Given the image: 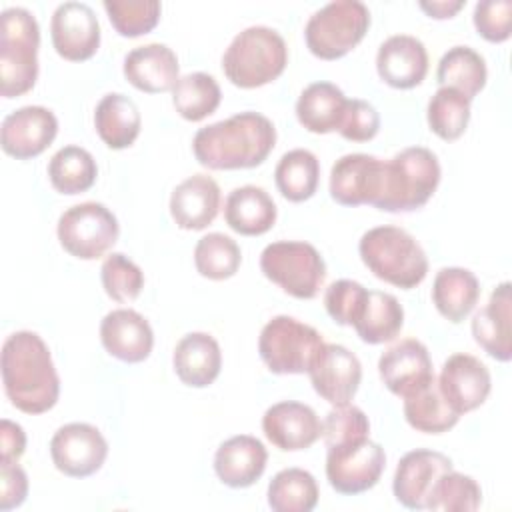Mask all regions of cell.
Instances as JSON below:
<instances>
[{
  "instance_id": "11",
  "label": "cell",
  "mask_w": 512,
  "mask_h": 512,
  "mask_svg": "<svg viewBox=\"0 0 512 512\" xmlns=\"http://www.w3.org/2000/svg\"><path fill=\"white\" fill-rule=\"evenodd\" d=\"M386 454L370 438L354 444L328 448L326 478L338 494L354 496L374 488L384 472Z\"/></svg>"
},
{
  "instance_id": "18",
  "label": "cell",
  "mask_w": 512,
  "mask_h": 512,
  "mask_svg": "<svg viewBox=\"0 0 512 512\" xmlns=\"http://www.w3.org/2000/svg\"><path fill=\"white\" fill-rule=\"evenodd\" d=\"M384 160L370 154H346L330 170V196L342 206L372 204L380 196Z\"/></svg>"
},
{
  "instance_id": "7",
  "label": "cell",
  "mask_w": 512,
  "mask_h": 512,
  "mask_svg": "<svg viewBox=\"0 0 512 512\" xmlns=\"http://www.w3.org/2000/svg\"><path fill=\"white\" fill-rule=\"evenodd\" d=\"M370 26V10L360 0H336L316 10L304 28L308 50L320 60H338L360 44Z\"/></svg>"
},
{
  "instance_id": "45",
  "label": "cell",
  "mask_w": 512,
  "mask_h": 512,
  "mask_svg": "<svg viewBox=\"0 0 512 512\" xmlns=\"http://www.w3.org/2000/svg\"><path fill=\"white\" fill-rule=\"evenodd\" d=\"M368 298V290L354 280L342 278L332 282L324 294V306L328 316L340 326H354L360 318L364 304Z\"/></svg>"
},
{
  "instance_id": "4",
  "label": "cell",
  "mask_w": 512,
  "mask_h": 512,
  "mask_svg": "<svg viewBox=\"0 0 512 512\" xmlns=\"http://www.w3.org/2000/svg\"><path fill=\"white\" fill-rule=\"evenodd\" d=\"M440 162L424 146L400 150L384 162L380 196L374 202L384 212H412L422 208L440 184Z\"/></svg>"
},
{
  "instance_id": "35",
  "label": "cell",
  "mask_w": 512,
  "mask_h": 512,
  "mask_svg": "<svg viewBox=\"0 0 512 512\" xmlns=\"http://www.w3.org/2000/svg\"><path fill=\"white\" fill-rule=\"evenodd\" d=\"M98 166L94 156L80 146L60 148L48 162V178L60 194H80L94 186Z\"/></svg>"
},
{
  "instance_id": "21",
  "label": "cell",
  "mask_w": 512,
  "mask_h": 512,
  "mask_svg": "<svg viewBox=\"0 0 512 512\" xmlns=\"http://www.w3.org/2000/svg\"><path fill=\"white\" fill-rule=\"evenodd\" d=\"M376 70L382 82L392 88H414L422 84L428 74V52L416 36L394 34L380 44Z\"/></svg>"
},
{
  "instance_id": "24",
  "label": "cell",
  "mask_w": 512,
  "mask_h": 512,
  "mask_svg": "<svg viewBox=\"0 0 512 512\" xmlns=\"http://www.w3.org/2000/svg\"><path fill=\"white\" fill-rule=\"evenodd\" d=\"M220 202L216 180L208 174H194L172 190L170 214L182 230H204L216 220Z\"/></svg>"
},
{
  "instance_id": "46",
  "label": "cell",
  "mask_w": 512,
  "mask_h": 512,
  "mask_svg": "<svg viewBox=\"0 0 512 512\" xmlns=\"http://www.w3.org/2000/svg\"><path fill=\"white\" fill-rule=\"evenodd\" d=\"M474 26L488 42H504L512 30V2L510 0H484L474 6Z\"/></svg>"
},
{
  "instance_id": "17",
  "label": "cell",
  "mask_w": 512,
  "mask_h": 512,
  "mask_svg": "<svg viewBox=\"0 0 512 512\" xmlns=\"http://www.w3.org/2000/svg\"><path fill=\"white\" fill-rule=\"evenodd\" d=\"M438 386L450 408L462 416L480 408L492 388V378L484 362L472 354H452L440 370Z\"/></svg>"
},
{
  "instance_id": "1",
  "label": "cell",
  "mask_w": 512,
  "mask_h": 512,
  "mask_svg": "<svg viewBox=\"0 0 512 512\" xmlns=\"http://www.w3.org/2000/svg\"><path fill=\"white\" fill-rule=\"evenodd\" d=\"M2 384L8 400L24 414H42L54 408L60 396V378L46 342L30 330L4 340Z\"/></svg>"
},
{
  "instance_id": "49",
  "label": "cell",
  "mask_w": 512,
  "mask_h": 512,
  "mask_svg": "<svg viewBox=\"0 0 512 512\" xmlns=\"http://www.w3.org/2000/svg\"><path fill=\"white\" fill-rule=\"evenodd\" d=\"M24 450H26V434L22 426L4 418L0 422V464L18 462Z\"/></svg>"
},
{
  "instance_id": "15",
  "label": "cell",
  "mask_w": 512,
  "mask_h": 512,
  "mask_svg": "<svg viewBox=\"0 0 512 512\" xmlns=\"http://www.w3.org/2000/svg\"><path fill=\"white\" fill-rule=\"evenodd\" d=\"M58 120L44 106H22L2 120L0 144L2 150L16 158L28 160L40 156L56 138Z\"/></svg>"
},
{
  "instance_id": "14",
  "label": "cell",
  "mask_w": 512,
  "mask_h": 512,
  "mask_svg": "<svg viewBox=\"0 0 512 512\" xmlns=\"http://www.w3.org/2000/svg\"><path fill=\"white\" fill-rule=\"evenodd\" d=\"M52 46L64 60L82 62L100 46V24L94 10L84 2H62L50 20Z\"/></svg>"
},
{
  "instance_id": "29",
  "label": "cell",
  "mask_w": 512,
  "mask_h": 512,
  "mask_svg": "<svg viewBox=\"0 0 512 512\" xmlns=\"http://www.w3.org/2000/svg\"><path fill=\"white\" fill-rule=\"evenodd\" d=\"M348 98L332 82H314L302 90L296 100L298 122L314 134L340 130Z\"/></svg>"
},
{
  "instance_id": "3",
  "label": "cell",
  "mask_w": 512,
  "mask_h": 512,
  "mask_svg": "<svg viewBox=\"0 0 512 512\" xmlns=\"http://www.w3.org/2000/svg\"><path fill=\"white\" fill-rule=\"evenodd\" d=\"M364 266L380 280L402 290L416 288L428 274V258L412 234L398 226H376L358 244Z\"/></svg>"
},
{
  "instance_id": "47",
  "label": "cell",
  "mask_w": 512,
  "mask_h": 512,
  "mask_svg": "<svg viewBox=\"0 0 512 512\" xmlns=\"http://www.w3.org/2000/svg\"><path fill=\"white\" fill-rule=\"evenodd\" d=\"M380 130V116L376 108L366 102L352 98L346 104L344 120L340 124V136L350 142H368L372 140Z\"/></svg>"
},
{
  "instance_id": "38",
  "label": "cell",
  "mask_w": 512,
  "mask_h": 512,
  "mask_svg": "<svg viewBox=\"0 0 512 512\" xmlns=\"http://www.w3.org/2000/svg\"><path fill=\"white\" fill-rule=\"evenodd\" d=\"M222 92L214 76L206 72H192L182 78L172 88V104L176 112L190 122H200L214 114L220 106Z\"/></svg>"
},
{
  "instance_id": "8",
  "label": "cell",
  "mask_w": 512,
  "mask_h": 512,
  "mask_svg": "<svg viewBox=\"0 0 512 512\" xmlns=\"http://www.w3.org/2000/svg\"><path fill=\"white\" fill-rule=\"evenodd\" d=\"M260 270L270 282L300 300L314 298L326 280V262L320 252L298 240L268 244L260 254Z\"/></svg>"
},
{
  "instance_id": "10",
  "label": "cell",
  "mask_w": 512,
  "mask_h": 512,
  "mask_svg": "<svg viewBox=\"0 0 512 512\" xmlns=\"http://www.w3.org/2000/svg\"><path fill=\"white\" fill-rule=\"evenodd\" d=\"M56 234L62 248L74 258L96 260L116 244L120 226L104 204L82 202L62 212Z\"/></svg>"
},
{
  "instance_id": "12",
  "label": "cell",
  "mask_w": 512,
  "mask_h": 512,
  "mask_svg": "<svg viewBox=\"0 0 512 512\" xmlns=\"http://www.w3.org/2000/svg\"><path fill=\"white\" fill-rule=\"evenodd\" d=\"M50 456L62 474L70 478H86L102 468L108 456V442L96 426L70 422L54 432L50 440Z\"/></svg>"
},
{
  "instance_id": "41",
  "label": "cell",
  "mask_w": 512,
  "mask_h": 512,
  "mask_svg": "<svg viewBox=\"0 0 512 512\" xmlns=\"http://www.w3.org/2000/svg\"><path fill=\"white\" fill-rule=\"evenodd\" d=\"M482 504V490L478 482L462 472H444L432 488L426 510L442 512H474Z\"/></svg>"
},
{
  "instance_id": "27",
  "label": "cell",
  "mask_w": 512,
  "mask_h": 512,
  "mask_svg": "<svg viewBox=\"0 0 512 512\" xmlns=\"http://www.w3.org/2000/svg\"><path fill=\"white\" fill-rule=\"evenodd\" d=\"M176 376L192 388L210 386L222 368L220 344L206 332L186 334L174 348L172 356Z\"/></svg>"
},
{
  "instance_id": "28",
  "label": "cell",
  "mask_w": 512,
  "mask_h": 512,
  "mask_svg": "<svg viewBox=\"0 0 512 512\" xmlns=\"http://www.w3.org/2000/svg\"><path fill=\"white\" fill-rule=\"evenodd\" d=\"M278 210L272 196L254 184L234 188L224 202L226 224L242 236H260L276 222Z\"/></svg>"
},
{
  "instance_id": "6",
  "label": "cell",
  "mask_w": 512,
  "mask_h": 512,
  "mask_svg": "<svg viewBox=\"0 0 512 512\" xmlns=\"http://www.w3.org/2000/svg\"><path fill=\"white\" fill-rule=\"evenodd\" d=\"M40 26L26 8H6L0 24V94L16 98L38 78Z\"/></svg>"
},
{
  "instance_id": "39",
  "label": "cell",
  "mask_w": 512,
  "mask_h": 512,
  "mask_svg": "<svg viewBox=\"0 0 512 512\" xmlns=\"http://www.w3.org/2000/svg\"><path fill=\"white\" fill-rule=\"evenodd\" d=\"M240 262V246L222 232H210L196 242L194 264L198 274L208 280L232 278L238 272Z\"/></svg>"
},
{
  "instance_id": "33",
  "label": "cell",
  "mask_w": 512,
  "mask_h": 512,
  "mask_svg": "<svg viewBox=\"0 0 512 512\" xmlns=\"http://www.w3.org/2000/svg\"><path fill=\"white\" fill-rule=\"evenodd\" d=\"M404 326V310L396 296L380 290H368L360 318L354 324L356 334L366 344H384L394 340Z\"/></svg>"
},
{
  "instance_id": "34",
  "label": "cell",
  "mask_w": 512,
  "mask_h": 512,
  "mask_svg": "<svg viewBox=\"0 0 512 512\" xmlns=\"http://www.w3.org/2000/svg\"><path fill=\"white\" fill-rule=\"evenodd\" d=\"M436 78L440 86L454 88L472 100L484 86L488 78L484 58L470 46H454L438 62Z\"/></svg>"
},
{
  "instance_id": "16",
  "label": "cell",
  "mask_w": 512,
  "mask_h": 512,
  "mask_svg": "<svg viewBox=\"0 0 512 512\" xmlns=\"http://www.w3.org/2000/svg\"><path fill=\"white\" fill-rule=\"evenodd\" d=\"M452 470V460L436 450H412L396 466L392 492L396 500L410 510H426L434 484Z\"/></svg>"
},
{
  "instance_id": "22",
  "label": "cell",
  "mask_w": 512,
  "mask_h": 512,
  "mask_svg": "<svg viewBox=\"0 0 512 512\" xmlns=\"http://www.w3.org/2000/svg\"><path fill=\"white\" fill-rule=\"evenodd\" d=\"M100 340L110 356L128 364H138L150 356L154 332L140 312L118 308L102 318Z\"/></svg>"
},
{
  "instance_id": "5",
  "label": "cell",
  "mask_w": 512,
  "mask_h": 512,
  "mask_svg": "<svg viewBox=\"0 0 512 512\" xmlns=\"http://www.w3.org/2000/svg\"><path fill=\"white\" fill-rule=\"evenodd\" d=\"M288 64L284 38L268 26L238 32L222 56L226 78L238 88H258L276 80Z\"/></svg>"
},
{
  "instance_id": "25",
  "label": "cell",
  "mask_w": 512,
  "mask_h": 512,
  "mask_svg": "<svg viewBox=\"0 0 512 512\" xmlns=\"http://www.w3.org/2000/svg\"><path fill=\"white\" fill-rule=\"evenodd\" d=\"M268 452L264 444L248 434L224 440L214 454V472L230 488H248L260 480L266 470Z\"/></svg>"
},
{
  "instance_id": "37",
  "label": "cell",
  "mask_w": 512,
  "mask_h": 512,
  "mask_svg": "<svg viewBox=\"0 0 512 512\" xmlns=\"http://www.w3.org/2000/svg\"><path fill=\"white\" fill-rule=\"evenodd\" d=\"M318 496L316 478L302 468L280 470L268 484V506L274 512H310Z\"/></svg>"
},
{
  "instance_id": "44",
  "label": "cell",
  "mask_w": 512,
  "mask_h": 512,
  "mask_svg": "<svg viewBox=\"0 0 512 512\" xmlns=\"http://www.w3.org/2000/svg\"><path fill=\"white\" fill-rule=\"evenodd\" d=\"M368 434V416L354 404L334 406L322 422V436L328 448L362 442L368 438Z\"/></svg>"
},
{
  "instance_id": "20",
  "label": "cell",
  "mask_w": 512,
  "mask_h": 512,
  "mask_svg": "<svg viewBox=\"0 0 512 512\" xmlns=\"http://www.w3.org/2000/svg\"><path fill=\"white\" fill-rule=\"evenodd\" d=\"M378 374L392 394L410 396L434 378L428 348L414 338L396 342L380 356Z\"/></svg>"
},
{
  "instance_id": "36",
  "label": "cell",
  "mask_w": 512,
  "mask_h": 512,
  "mask_svg": "<svg viewBox=\"0 0 512 512\" xmlns=\"http://www.w3.org/2000/svg\"><path fill=\"white\" fill-rule=\"evenodd\" d=\"M278 192L290 202H304L314 196L320 180L318 158L304 148L286 152L274 170Z\"/></svg>"
},
{
  "instance_id": "31",
  "label": "cell",
  "mask_w": 512,
  "mask_h": 512,
  "mask_svg": "<svg viewBox=\"0 0 512 512\" xmlns=\"http://www.w3.org/2000/svg\"><path fill=\"white\" fill-rule=\"evenodd\" d=\"M480 298V282L468 268H442L434 276L432 302L436 310L450 322H462Z\"/></svg>"
},
{
  "instance_id": "13",
  "label": "cell",
  "mask_w": 512,
  "mask_h": 512,
  "mask_svg": "<svg viewBox=\"0 0 512 512\" xmlns=\"http://www.w3.org/2000/svg\"><path fill=\"white\" fill-rule=\"evenodd\" d=\"M310 382L320 398L332 406L350 404L362 380V364L354 352L342 344H324L310 370Z\"/></svg>"
},
{
  "instance_id": "48",
  "label": "cell",
  "mask_w": 512,
  "mask_h": 512,
  "mask_svg": "<svg viewBox=\"0 0 512 512\" xmlns=\"http://www.w3.org/2000/svg\"><path fill=\"white\" fill-rule=\"evenodd\" d=\"M28 496V476L18 466V462L12 464H0V510L8 512L12 508H18Z\"/></svg>"
},
{
  "instance_id": "19",
  "label": "cell",
  "mask_w": 512,
  "mask_h": 512,
  "mask_svg": "<svg viewBox=\"0 0 512 512\" xmlns=\"http://www.w3.org/2000/svg\"><path fill=\"white\" fill-rule=\"evenodd\" d=\"M262 432L278 450L296 452L310 448L322 436V422L308 404L284 400L264 412Z\"/></svg>"
},
{
  "instance_id": "23",
  "label": "cell",
  "mask_w": 512,
  "mask_h": 512,
  "mask_svg": "<svg viewBox=\"0 0 512 512\" xmlns=\"http://www.w3.org/2000/svg\"><path fill=\"white\" fill-rule=\"evenodd\" d=\"M472 336L476 344L494 360L512 358V296L510 282H502L490 294V300L472 318Z\"/></svg>"
},
{
  "instance_id": "50",
  "label": "cell",
  "mask_w": 512,
  "mask_h": 512,
  "mask_svg": "<svg viewBox=\"0 0 512 512\" xmlns=\"http://www.w3.org/2000/svg\"><path fill=\"white\" fill-rule=\"evenodd\" d=\"M418 6H420L430 18L444 20V18H452V16L464 6V0H432V2L422 0Z\"/></svg>"
},
{
  "instance_id": "32",
  "label": "cell",
  "mask_w": 512,
  "mask_h": 512,
  "mask_svg": "<svg viewBox=\"0 0 512 512\" xmlns=\"http://www.w3.org/2000/svg\"><path fill=\"white\" fill-rule=\"evenodd\" d=\"M404 418L418 432L442 434L454 428L460 416L450 408V404L442 396L438 378L434 376L420 390L404 398Z\"/></svg>"
},
{
  "instance_id": "43",
  "label": "cell",
  "mask_w": 512,
  "mask_h": 512,
  "mask_svg": "<svg viewBox=\"0 0 512 512\" xmlns=\"http://www.w3.org/2000/svg\"><path fill=\"white\" fill-rule=\"evenodd\" d=\"M100 278L106 294L114 302H132L144 288V274L140 266L122 252H112L106 256L100 268Z\"/></svg>"
},
{
  "instance_id": "9",
  "label": "cell",
  "mask_w": 512,
  "mask_h": 512,
  "mask_svg": "<svg viewBox=\"0 0 512 512\" xmlns=\"http://www.w3.org/2000/svg\"><path fill=\"white\" fill-rule=\"evenodd\" d=\"M322 346L316 328L284 314L268 320L258 338L260 358L274 374L308 372Z\"/></svg>"
},
{
  "instance_id": "30",
  "label": "cell",
  "mask_w": 512,
  "mask_h": 512,
  "mask_svg": "<svg viewBox=\"0 0 512 512\" xmlns=\"http://www.w3.org/2000/svg\"><path fill=\"white\" fill-rule=\"evenodd\" d=\"M94 126L100 140L112 148L122 150L134 144L140 134L142 118L132 98L112 92L102 96L94 110Z\"/></svg>"
},
{
  "instance_id": "2",
  "label": "cell",
  "mask_w": 512,
  "mask_h": 512,
  "mask_svg": "<svg viewBox=\"0 0 512 512\" xmlns=\"http://www.w3.org/2000/svg\"><path fill=\"white\" fill-rule=\"evenodd\" d=\"M276 144V128L258 112H240L204 126L192 140L196 160L210 170L260 166Z\"/></svg>"
},
{
  "instance_id": "42",
  "label": "cell",
  "mask_w": 512,
  "mask_h": 512,
  "mask_svg": "<svg viewBox=\"0 0 512 512\" xmlns=\"http://www.w3.org/2000/svg\"><path fill=\"white\" fill-rule=\"evenodd\" d=\"M102 6L114 30L126 38H136L156 28L162 10L156 0H106Z\"/></svg>"
},
{
  "instance_id": "26",
  "label": "cell",
  "mask_w": 512,
  "mask_h": 512,
  "mask_svg": "<svg viewBox=\"0 0 512 512\" xmlns=\"http://www.w3.org/2000/svg\"><path fill=\"white\" fill-rule=\"evenodd\" d=\"M122 72L134 88L148 94H160L174 88L180 78V64L172 48L152 42L130 50L124 58Z\"/></svg>"
},
{
  "instance_id": "40",
  "label": "cell",
  "mask_w": 512,
  "mask_h": 512,
  "mask_svg": "<svg viewBox=\"0 0 512 512\" xmlns=\"http://www.w3.org/2000/svg\"><path fill=\"white\" fill-rule=\"evenodd\" d=\"M430 130L442 140H458L470 120V100L454 88L440 86L426 110Z\"/></svg>"
}]
</instances>
